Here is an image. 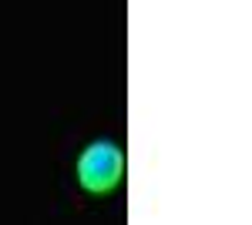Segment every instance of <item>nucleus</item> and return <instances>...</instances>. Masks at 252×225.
Wrapping results in <instances>:
<instances>
[{"instance_id": "nucleus-1", "label": "nucleus", "mask_w": 252, "mask_h": 225, "mask_svg": "<svg viewBox=\"0 0 252 225\" xmlns=\"http://www.w3.org/2000/svg\"><path fill=\"white\" fill-rule=\"evenodd\" d=\"M125 178V151L115 141H91L78 158V182L91 195L115 192Z\"/></svg>"}]
</instances>
